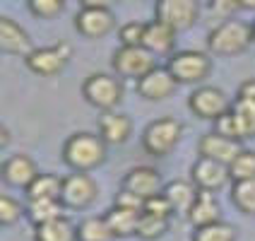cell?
I'll return each instance as SVG.
<instances>
[{
	"label": "cell",
	"mask_w": 255,
	"mask_h": 241,
	"mask_svg": "<svg viewBox=\"0 0 255 241\" xmlns=\"http://www.w3.org/2000/svg\"><path fill=\"white\" fill-rule=\"evenodd\" d=\"M109 155V145L99 133H72L63 145V162L70 167L75 174H89V171L99 169L106 162Z\"/></svg>",
	"instance_id": "cell-1"
},
{
	"label": "cell",
	"mask_w": 255,
	"mask_h": 241,
	"mask_svg": "<svg viewBox=\"0 0 255 241\" xmlns=\"http://www.w3.org/2000/svg\"><path fill=\"white\" fill-rule=\"evenodd\" d=\"M255 41L253 22H246L239 17H231L219 22L207 34V48L214 56H241L248 46Z\"/></svg>",
	"instance_id": "cell-2"
},
{
	"label": "cell",
	"mask_w": 255,
	"mask_h": 241,
	"mask_svg": "<svg viewBox=\"0 0 255 241\" xmlns=\"http://www.w3.org/2000/svg\"><path fill=\"white\" fill-rule=\"evenodd\" d=\"M183 138V123L178 118H154L142 130V150L152 157H169Z\"/></svg>",
	"instance_id": "cell-3"
},
{
	"label": "cell",
	"mask_w": 255,
	"mask_h": 241,
	"mask_svg": "<svg viewBox=\"0 0 255 241\" xmlns=\"http://www.w3.org/2000/svg\"><path fill=\"white\" fill-rule=\"evenodd\" d=\"M123 80L118 75H109V72H92L87 75L82 82V97L87 104H92L99 111H116V106L123 101Z\"/></svg>",
	"instance_id": "cell-4"
},
{
	"label": "cell",
	"mask_w": 255,
	"mask_h": 241,
	"mask_svg": "<svg viewBox=\"0 0 255 241\" xmlns=\"http://www.w3.org/2000/svg\"><path fill=\"white\" fill-rule=\"evenodd\" d=\"M166 68L178 85H200L212 72V58L202 51H176Z\"/></svg>",
	"instance_id": "cell-5"
},
{
	"label": "cell",
	"mask_w": 255,
	"mask_h": 241,
	"mask_svg": "<svg viewBox=\"0 0 255 241\" xmlns=\"http://www.w3.org/2000/svg\"><path fill=\"white\" fill-rule=\"evenodd\" d=\"M116 27V17L111 7L99 0H85L80 12L75 14V29L85 39H104Z\"/></svg>",
	"instance_id": "cell-6"
},
{
	"label": "cell",
	"mask_w": 255,
	"mask_h": 241,
	"mask_svg": "<svg viewBox=\"0 0 255 241\" xmlns=\"http://www.w3.org/2000/svg\"><path fill=\"white\" fill-rule=\"evenodd\" d=\"M111 68L121 80L126 77L140 82L144 75H149L156 68V58L144 46H121L111 56Z\"/></svg>",
	"instance_id": "cell-7"
},
{
	"label": "cell",
	"mask_w": 255,
	"mask_h": 241,
	"mask_svg": "<svg viewBox=\"0 0 255 241\" xmlns=\"http://www.w3.org/2000/svg\"><path fill=\"white\" fill-rule=\"evenodd\" d=\"M70 56H72L70 43L58 41V43H51V46L34 48L31 56L24 63H27L29 70L34 72V75H39V77H56V75H60V72L68 68Z\"/></svg>",
	"instance_id": "cell-8"
},
{
	"label": "cell",
	"mask_w": 255,
	"mask_h": 241,
	"mask_svg": "<svg viewBox=\"0 0 255 241\" xmlns=\"http://www.w3.org/2000/svg\"><path fill=\"white\" fill-rule=\"evenodd\" d=\"M231 104H234V101L227 97V92L214 85L198 87V89H193V94L188 97L190 111L198 116V118H202V121H212V123L231 111Z\"/></svg>",
	"instance_id": "cell-9"
},
{
	"label": "cell",
	"mask_w": 255,
	"mask_h": 241,
	"mask_svg": "<svg viewBox=\"0 0 255 241\" xmlns=\"http://www.w3.org/2000/svg\"><path fill=\"white\" fill-rule=\"evenodd\" d=\"M99 198V184L89 174H70L63 179L60 203L65 210H87Z\"/></svg>",
	"instance_id": "cell-10"
},
{
	"label": "cell",
	"mask_w": 255,
	"mask_h": 241,
	"mask_svg": "<svg viewBox=\"0 0 255 241\" xmlns=\"http://www.w3.org/2000/svg\"><path fill=\"white\" fill-rule=\"evenodd\" d=\"M154 19L176 31H183L200 19V5L195 0H159L154 5Z\"/></svg>",
	"instance_id": "cell-11"
},
{
	"label": "cell",
	"mask_w": 255,
	"mask_h": 241,
	"mask_svg": "<svg viewBox=\"0 0 255 241\" xmlns=\"http://www.w3.org/2000/svg\"><path fill=\"white\" fill-rule=\"evenodd\" d=\"M164 179L161 174L154 169V167H132V169L126 171L123 181H121V188L137 196L140 200H149L164 193Z\"/></svg>",
	"instance_id": "cell-12"
},
{
	"label": "cell",
	"mask_w": 255,
	"mask_h": 241,
	"mask_svg": "<svg viewBox=\"0 0 255 241\" xmlns=\"http://www.w3.org/2000/svg\"><path fill=\"white\" fill-rule=\"evenodd\" d=\"M190 181L202 193H217L231 181V174H229V167H224V164L200 157L190 167Z\"/></svg>",
	"instance_id": "cell-13"
},
{
	"label": "cell",
	"mask_w": 255,
	"mask_h": 241,
	"mask_svg": "<svg viewBox=\"0 0 255 241\" xmlns=\"http://www.w3.org/2000/svg\"><path fill=\"white\" fill-rule=\"evenodd\" d=\"M243 147L239 140H231V138H224V135H219V133H205L198 142V155L205 157V159H212V162H219V164H224V167H231V162L236 159V157L241 155Z\"/></svg>",
	"instance_id": "cell-14"
},
{
	"label": "cell",
	"mask_w": 255,
	"mask_h": 241,
	"mask_svg": "<svg viewBox=\"0 0 255 241\" xmlns=\"http://www.w3.org/2000/svg\"><path fill=\"white\" fill-rule=\"evenodd\" d=\"M0 51L7 56H19L27 60L34 51L27 29L19 27L12 17H0Z\"/></svg>",
	"instance_id": "cell-15"
},
{
	"label": "cell",
	"mask_w": 255,
	"mask_h": 241,
	"mask_svg": "<svg viewBox=\"0 0 255 241\" xmlns=\"http://www.w3.org/2000/svg\"><path fill=\"white\" fill-rule=\"evenodd\" d=\"M39 174H41V171H39L36 162L29 155L7 157V159L2 162V169H0L2 181L10 186V188H24V191L34 184V179H36Z\"/></svg>",
	"instance_id": "cell-16"
},
{
	"label": "cell",
	"mask_w": 255,
	"mask_h": 241,
	"mask_svg": "<svg viewBox=\"0 0 255 241\" xmlns=\"http://www.w3.org/2000/svg\"><path fill=\"white\" fill-rule=\"evenodd\" d=\"M135 85H137V94H140L142 99L164 101L176 92L178 82L173 80V75L169 72V68H159V65H156L154 70L149 72V75H144L140 82H135Z\"/></svg>",
	"instance_id": "cell-17"
},
{
	"label": "cell",
	"mask_w": 255,
	"mask_h": 241,
	"mask_svg": "<svg viewBox=\"0 0 255 241\" xmlns=\"http://www.w3.org/2000/svg\"><path fill=\"white\" fill-rule=\"evenodd\" d=\"M176 29H171L169 24L152 19L144 24V39L142 46L152 53V56H173V48H176Z\"/></svg>",
	"instance_id": "cell-18"
},
{
	"label": "cell",
	"mask_w": 255,
	"mask_h": 241,
	"mask_svg": "<svg viewBox=\"0 0 255 241\" xmlns=\"http://www.w3.org/2000/svg\"><path fill=\"white\" fill-rule=\"evenodd\" d=\"M99 135L106 145H126L132 135V121L128 114L121 111H106L99 118Z\"/></svg>",
	"instance_id": "cell-19"
},
{
	"label": "cell",
	"mask_w": 255,
	"mask_h": 241,
	"mask_svg": "<svg viewBox=\"0 0 255 241\" xmlns=\"http://www.w3.org/2000/svg\"><path fill=\"white\" fill-rule=\"evenodd\" d=\"M198 188L193 181H171L164 186V198L169 200L173 215H181L188 220V215L193 210L195 200H198Z\"/></svg>",
	"instance_id": "cell-20"
},
{
	"label": "cell",
	"mask_w": 255,
	"mask_h": 241,
	"mask_svg": "<svg viewBox=\"0 0 255 241\" xmlns=\"http://www.w3.org/2000/svg\"><path fill=\"white\" fill-rule=\"evenodd\" d=\"M106 222H109V229L111 234L118 237V239H126V237H137V227H140V210H128V208H118V205H111L106 210Z\"/></svg>",
	"instance_id": "cell-21"
},
{
	"label": "cell",
	"mask_w": 255,
	"mask_h": 241,
	"mask_svg": "<svg viewBox=\"0 0 255 241\" xmlns=\"http://www.w3.org/2000/svg\"><path fill=\"white\" fill-rule=\"evenodd\" d=\"M188 222L195 229L200 227H210L214 222H222V205L219 200L214 198V193H198V200L193 205V210L188 215Z\"/></svg>",
	"instance_id": "cell-22"
},
{
	"label": "cell",
	"mask_w": 255,
	"mask_h": 241,
	"mask_svg": "<svg viewBox=\"0 0 255 241\" xmlns=\"http://www.w3.org/2000/svg\"><path fill=\"white\" fill-rule=\"evenodd\" d=\"M34 241H80L77 225L68 217H58L48 225L34 227Z\"/></svg>",
	"instance_id": "cell-23"
},
{
	"label": "cell",
	"mask_w": 255,
	"mask_h": 241,
	"mask_svg": "<svg viewBox=\"0 0 255 241\" xmlns=\"http://www.w3.org/2000/svg\"><path fill=\"white\" fill-rule=\"evenodd\" d=\"M58 217H65V205L60 200H27V220L34 227L48 225Z\"/></svg>",
	"instance_id": "cell-24"
},
{
	"label": "cell",
	"mask_w": 255,
	"mask_h": 241,
	"mask_svg": "<svg viewBox=\"0 0 255 241\" xmlns=\"http://www.w3.org/2000/svg\"><path fill=\"white\" fill-rule=\"evenodd\" d=\"M63 179L56 174H39L27 188V200H60Z\"/></svg>",
	"instance_id": "cell-25"
},
{
	"label": "cell",
	"mask_w": 255,
	"mask_h": 241,
	"mask_svg": "<svg viewBox=\"0 0 255 241\" xmlns=\"http://www.w3.org/2000/svg\"><path fill=\"white\" fill-rule=\"evenodd\" d=\"M231 116H234V121H236L241 140L255 138V104L253 101L234 99V104H231Z\"/></svg>",
	"instance_id": "cell-26"
},
{
	"label": "cell",
	"mask_w": 255,
	"mask_h": 241,
	"mask_svg": "<svg viewBox=\"0 0 255 241\" xmlns=\"http://www.w3.org/2000/svg\"><path fill=\"white\" fill-rule=\"evenodd\" d=\"M77 237H80V241H111L114 239V234H111L109 222H106L104 215L101 217H97V215L85 217L77 225Z\"/></svg>",
	"instance_id": "cell-27"
},
{
	"label": "cell",
	"mask_w": 255,
	"mask_h": 241,
	"mask_svg": "<svg viewBox=\"0 0 255 241\" xmlns=\"http://www.w3.org/2000/svg\"><path fill=\"white\" fill-rule=\"evenodd\" d=\"M169 225H171V220H166V217H156V215L142 213L140 227H137V239H142V241L161 239V237L169 232Z\"/></svg>",
	"instance_id": "cell-28"
},
{
	"label": "cell",
	"mask_w": 255,
	"mask_h": 241,
	"mask_svg": "<svg viewBox=\"0 0 255 241\" xmlns=\"http://www.w3.org/2000/svg\"><path fill=\"white\" fill-rule=\"evenodd\" d=\"M231 181L241 184V181H255V150H243L229 167Z\"/></svg>",
	"instance_id": "cell-29"
},
{
	"label": "cell",
	"mask_w": 255,
	"mask_h": 241,
	"mask_svg": "<svg viewBox=\"0 0 255 241\" xmlns=\"http://www.w3.org/2000/svg\"><path fill=\"white\" fill-rule=\"evenodd\" d=\"M190 241H236V227L222 220V222H214L210 227L195 229Z\"/></svg>",
	"instance_id": "cell-30"
},
{
	"label": "cell",
	"mask_w": 255,
	"mask_h": 241,
	"mask_svg": "<svg viewBox=\"0 0 255 241\" xmlns=\"http://www.w3.org/2000/svg\"><path fill=\"white\" fill-rule=\"evenodd\" d=\"M231 203L243 215H255V181H241L231 186Z\"/></svg>",
	"instance_id": "cell-31"
},
{
	"label": "cell",
	"mask_w": 255,
	"mask_h": 241,
	"mask_svg": "<svg viewBox=\"0 0 255 241\" xmlns=\"http://www.w3.org/2000/svg\"><path fill=\"white\" fill-rule=\"evenodd\" d=\"M22 217H27V205H22L19 200L10 196H0V225L2 227H12Z\"/></svg>",
	"instance_id": "cell-32"
},
{
	"label": "cell",
	"mask_w": 255,
	"mask_h": 241,
	"mask_svg": "<svg viewBox=\"0 0 255 241\" xmlns=\"http://www.w3.org/2000/svg\"><path fill=\"white\" fill-rule=\"evenodd\" d=\"M29 12L39 19H53L65 10V2L63 0H29Z\"/></svg>",
	"instance_id": "cell-33"
},
{
	"label": "cell",
	"mask_w": 255,
	"mask_h": 241,
	"mask_svg": "<svg viewBox=\"0 0 255 241\" xmlns=\"http://www.w3.org/2000/svg\"><path fill=\"white\" fill-rule=\"evenodd\" d=\"M144 24H147V22H126L123 27L118 29L121 46H142V39H144Z\"/></svg>",
	"instance_id": "cell-34"
},
{
	"label": "cell",
	"mask_w": 255,
	"mask_h": 241,
	"mask_svg": "<svg viewBox=\"0 0 255 241\" xmlns=\"http://www.w3.org/2000/svg\"><path fill=\"white\" fill-rule=\"evenodd\" d=\"M142 213L156 215V217H166V220H171V217H173V210H171L169 200L164 198V193H159V196H154V198L144 200V208H142Z\"/></svg>",
	"instance_id": "cell-35"
},
{
	"label": "cell",
	"mask_w": 255,
	"mask_h": 241,
	"mask_svg": "<svg viewBox=\"0 0 255 241\" xmlns=\"http://www.w3.org/2000/svg\"><path fill=\"white\" fill-rule=\"evenodd\" d=\"M214 133H219V135H224V138H231V140H241V135H239V128H236V121H234V116L231 111L224 114L219 121H214Z\"/></svg>",
	"instance_id": "cell-36"
},
{
	"label": "cell",
	"mask_w": 255,
	"mask_h": 241,
	"mask_svg": "<svg viewBox=\"0 0 255 241\" xmlns=\"http://www.w3.org/2000/svg\"><path fill=\"white\" fill-rule=\"evenodd\" d=\"M114 205H118V208H128V210H140L144 208V200H140L137 196H132V193H128V191H118L114 198Z\"/></svg>",
	"instance_id": "cell-37"
},
{
	"label": "cell",
	"mask_w": 255,
	"mask_h": 241,
	"mask_svg": "<svg viewBox=\"0 0 255 241\" xmlns=\"http://www.w3.org/2000/svg\"><path fill=\"white\" fill-rule=\"evenodd\" d=\"M236 99L253 101V104H255V80H253V77H251V80H246V82H241L239 92H236Z\"/></svg>",
	"instance_id": "cell-38"
},
{
	"label": "cell",
	"mask_w": 255,
	"mask_h": 241,
	"mask_svg": "<svg viewBox=\"0 0 255 241\" xmlns=\"http://www.w3.org/2000/svg\"><path fill=\"white\" fill-rule=\"evenodd\" d=\"M7 145H10V128L0 126V150H5Z\"/></svg>",
	"instance_id": "cell-39"
},
{
	"label": "cell",
	"mask_w": 255,
	"mask_h": 241,
	"mask_svg": "<svg viewBox=\"0 0 255 241\" xmlns=\"http://www.w3.org/2000/svg\"><path fill=\"white\" fill-rule=\"evenodd\" d=\"M253 27H255V22H253Z\"/></svg>",
	"instance_id": "cell-40"
}]
</instances>
